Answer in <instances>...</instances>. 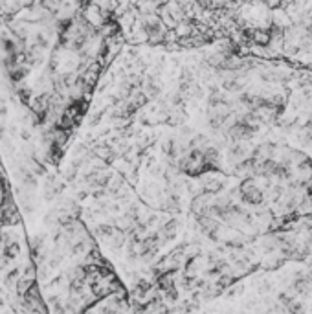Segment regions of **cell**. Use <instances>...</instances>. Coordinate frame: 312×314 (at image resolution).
<instances>
[{
	"mask_svg": "<svg viewBox=\"0 0 312 314\" xmlns=\"http://www.w3.org/2000/svg\"><path fill=\"white\" fill-rule=\"evenodd\" d=\"M237 191L243 199V202L248 206H263V202H265V189L257 184L255 177L244 178Z\"/></svg>",
	"mask_w": 312,
	"mask_h": 314,
	"instance_id": "cell-1",
	"label": "cell"
},
{
	"mask_svg": "<svg viewBox=\"0 0 312 314\" xmlns=\"http://www.w3.org/2000/svg\"><path fill=\"white\" fill-rule=\"evenodd\" d=\"M178 228H180V223L176 221V219H171V221H167V223L164 224V226L156 232V235H158V239L162 241V245H165V243L173 241L174 237H176V233H178Z\"/></svg>",
	"mask_w": 312,
	"mask_h": 314,
	"instance_id": "cell-2",
	"label": "cell"
},
{
	"mask_svg": "<svg viewBox=\"0 0 312 314\" xmlns=\"http://www.w3.org/2000/svg\"><path fill=\"white\" fill-rule=\"evenodd\" d=\"M283 303H284V307H287V310H289L290 314H303V303L301 301L283 296Z\"/></svg>",
	"mask_w": 312,
	"mask_h": 314,
	"instance_id": "cell-3",
	"label": "cell"
},
{
	"mask_svg": "<svg viewBox=\"0 0 312 314\" xmlns=\"http://www.w3.org/2000/svg\"><path fill=\"white\" fill-rule=\"evenodd\" d=\"M18 278H20V272H18V269H13L11 272L8 274L4 278V283H6V287L8 288H15V285H17Z\"/></svg>",
	"mask_w": 312,
	"mask_h": 314,
	"instance_id": "cell-4",
	"label": "cell"
}]
</instances>
